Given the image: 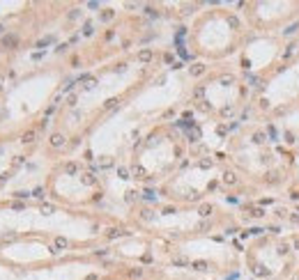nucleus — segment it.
Returning <instances> with one entry per match:
<instances>
[{"label":"nucleus","mask_w":299,"mask_h":280,"mask_svg":"<svg viewBox=\"0 0 299 280\" xmlns=\"http://www.w3.org/2000/svg\"><path fill=\"white\" fill-rule=\"evenodd\" d=\"M2 30H5V28H2V23H0V32H2Z\"/></svg>","instance_id":"47"},{"label":"nucleus","mask_w":299,"mask_h":280,"mask_svg":"<svg viewBox=\"0 0 299 280\" xmlns=\"http://www.w3.org/2000/svg\"><path fill=\"white\" fill-rule=\"evenodd\" d=\"M288 250H290V248H288V246H285V244H281V246H278V253H281V255H285V253H288Z\"/></svg>","instance_id":"40"},{"label":"nucleus","mask_w":299,"mask_h":280,"mask_svg":"<svg viewBox=\"0 0 299 280\" xmlns=\"http://www.w3.org/2000/svg\"><path fill=\"white\" fill-rule=\"evenodd\" d=\"M297 30H299V23H292V26H290L288 30H285V37H288V35H294Z\"/></svg>","instance_id":"26"},{"label":"nucleus","mask_w":299,"mask_h":280,"mask_svg":"<svg viewBox=\"0 0 299 280\" xmlns=\"http://www.w3.org/2000/svg\"><path fill=\"white\" fill-rule=\"evenodd\" d=\"M16 44H19V39H16L14 35H7L5 39H2V46H5V48H14Z\"/></svg>","instance_id":"5"},{"label":"nucleus","mask_w":299,"mask_h":280,"mask_svg":"<svg viewBox=\"0 0 299 280\" xmlns=\"http://www.w3.org/2000/svg\"><path fill=\"white\" fill-rule=\"evenodd\" d=\"M117 177L120 179H129V170L127 168H117Z\"/></svg>","instance_id":"23"},{"label":"nucleus","mask_w":299,"mask_h":280,"mask_svg":"<svg viewBox=\"0 0 299 280\" xmlns=\"http://www.w3.org/2000/svg\"><path fill=\"white\" fill-rule=\"evenodd\" d=\"M53 211H55L53 204H42V213H44V216H48V213H53Z\"/></svg>","instance_id":"21"},{"label":"nucleus","mask_w":299,"mask_h":280,"mask_svg":"<svg viewBox=\"0 0 299 280\" xmlns=\"http://www.w3.org/2000/svg\"><path fill=\"white\" fill-rule=\"evenodd\" d=\"M285 142H294V135L290 131H285Z\"/></svg>","instance_id":"41"},{"label":"nucleus","mask_w":299,"mask_h":280,"mask_svg":"<svg viewBox=\"0 0 299 280\" xmlns=\"http://www.w3.org/2000/svg\"><path fill=\"white\" fill-rule=\"evenodd\" d=\"M223 184H228V186H232V184H237V177L232 175V172H226V175H223Z\"/></svg>","instance_id":"15"},{"label":"nucleus","mask_w":299,"mask_h":280,"mask_svg":"<svg viewBox=\"0 0 299 280\" xmlns=\"http://www.w3.org/2000/svg\"><path fill=\"white\" fill-rule=\"evenodd\" d=\"M251 216H253V218H262V216H265V211H262V209H253V211H251Z\"/></svg>","instance_id":"32"},{"label":"nucleus","mask_w":299,"mask_h":280,"mask_svg":"<svg viewBox=\"0 0 299 280\" xmlns=\"http://www.w3.org/2000/svg\"><path fill=\"white\" fill-rule=\"evenodd\" d=\"M2 83H5V78H2V76H0V87H2Z\"/></svg>","instance_id":"46"},{"label":"nucleus","mask_w":299,"mask_h":280,"mask_svg":"<svg viewBox=\"0 0 299 280\" xmlns=\"http://www.w3.org/2000/svg\"><path fill=\"white\" fill-rule=\"evenodd\" d=\"M228 23H230V28H239V21H237L235 16H230V19H228Z\"/></svg>","instance_id":"34"},{"label":"nucleus","mask_w":299,"mask_h":280,"mask_svg":"<svg viewBox=\"0 0 299 280\" xmlns=\"http://www.w3.org/2000/svg\"><path fill=\"white\" fill-rule=\"evenodd\" d=\"M143 197H145V200H157V193H154V191H145V193H143Z\"/></svg>","instance_id":"28"},{"label":"nucleus","mask_w":299,"mask_h":280,"mask_svg":"<svg viewBox=\"0 0 299 280\" xmlns=\"http://www.w3.org/2000/svg\"><path fill=\"white\" fill-rule=\"evenodd\" d=\"M198 166L203 168V170H207V168H212V161H210V159H203V161H200Z\"/></svg>","instance_id":"29"},{"label":"nucleus","mask_w":299,"mask_h":280,"mask_svg":"<svg viewBox=\"0 0 299 280\" xmlns=\"http://www.w3.org/2000/svg\"><path fill=\"white\" fill-rule=\"evenodd\" d=\"M198 213H200V216H203V218H207V216H210V213H212V204H200Z\"/></svg>","instance_id":"14"},{"label":"nucleus","mask_w":299,"mask_h":280,"mask_svg":"<svg viewBox=\"0 0 299 280\" xmlns=\"http://www.w3.org/2000/svg\"><path fill=\"white\" fill-rule=\"evenodd\" d=\"M28 195H30L28 191H16V193H14V197H21V200H23V197H28Z\"/></svg>","instance_id":"37"},{"label":"nucleus","mask_w":299,"mask_h":280,"mask_svg":"<svg viewBox=\"0 0 299 280\" xmlns=\"http://www.w3.org/2000/svg\"><path fill=\"white\" fill-rule=\"evenodd\" d=\"M32 195H35V197H39V200H42V197H44V188H35V193H32Z\"/></svg>","instance_id":"39"},{"label":"nucleus","mask_w":299,"mask_h":280,"mask_svg":"<svg viewBox=\"0 0 299 280\" xmlns=\"http://www.w3.org/2000/svg\"><path fill=\"white\" fill-rule=\"evenodd\" d=\"M106 234H108L110 239H115V237H120L122 232H120V230H115V227H113V230H108V232H106Z\"/></svg>","instance_id":"30"},{"label":"nucleus","mask_w":299,"mask_h":280,"mask_svg":"<svg viewBox=\"0 0 299 280\" xmlns=\"http://www.w3.org/2000/svg\"><path fill=\"white\" fill-rule=\"evenodd\" d=\"M78 83H83L85 90H95L97 87V78L90 76V73H83V76H78Z\"/></svg>","instance_id":"1"},{"label":"nucleus","mask_w":299,"mask_h":280,"mask_svg":"<svg viewBox=\"0 0 299 280\" xmlns=\"http://www.w3.org/2000/svg\"><path fill=\"white\" fill-rule=\"evenodd\" d=\"M83 35H85V37H90V35H92V23H85V28H83Z\"/></svg>","instance_id":"31"},{"label":"nucleus","mask_w":299,"mask_h":280,"mask_svg":"<svg viewBox=\"0 0 299 280\" xmlns=\"http://www.w3.org/2000/svg\"><path fill=\"white\" fill-rule=\"evenodd\" d=\"M71 87H74V83H71V80H69V83H67V85H64V87H62V92H69V90H71Z\"/></svg>","instance_id":"43"},{"label":"nucleus","mask_w":299,"mask_h":280,"mask_svg":"<svg viewBox=\"0 0 299 280\" xmlns=\"http://www.w3.org/2000/svg\"><path fill=\"white\" fill-rule=\"evenodd\" d=\"M267 131H269V138H276V129H274V126H269Z\"/></svg>","instance_id":"42"},{"label":"nucleus","mask_w":299,"mask_h":280,"mask_svg":"<svg viewBox=\"0 0 299 280\" xmlns=\"http://www.w3.org/2000/svg\"><path fill=\"white\" fill-rule=\"evenodd\" d=\"M48 44H53V37H44V39H39V42H37V48H44V46H48Z\"/></svg>","instance_id":"19"},{"label":"nucleus","mask_w":299,"mask_h":280,"mask_svg":"<svg viewBox=\"0 0 299 280\" xmlns=\"http://www.w3.org/2000/svg\"><path fill=\"white\" fill-rule=\"evenodd\" d=\"M193 97H196V99H203V97H205V87H203V85H198V87L193 90Z\"/></svg>","instance_id":"22"},{"label":"nucleus","mask_w":299,"mask_h":280,"mask_svg":"<svg viewBox=\"0 0 299 280\" xmlns=\"http://www.w3.org/2000/svg\"><path fill=\"white\" fill-rule=\"evenodd\" d=\"M35 140H37V131L35 129H28L26 133L21 135V142H23V145H30V142H35Z\"/></svg>","instance_id":"2"},{"label":"nucleus","mask_w":299,"mask_h":280,"mask_svg":"<svg viewBox=\"0 0 299 280\" xmlns=\"http://www.w3.org/2000/svg\"><path fill=\"white\" fill-rule=\"evenodd\" d=\"M113 16H115V12H113V9H104V12H101V14H99V19H101V21L106 23V21H110Z\"/></svg>","instance_id":"13"},{"label":"nucleus","mask_w":299,"mask_h":280,"mask_svg":"<svg viewBox=\"0 0 299 280\" xmlns=\"http://www.w3.org/2000/svg\"><path fill=\"white\" fill-rule=\"evenodd\" d=\"M64 172H67V175H76V172H78V163H67V166H64Z\"/></svg>","instance_id":"12"},{"label":"nucleus","mask_w":299,"mask_h":280,"mask_svg":"<svg viewBox=\"0 0 299 280\" xmlns=\"http://www.w3.org/2000/svg\"><path fill=\"white\" fill-rule=\"evenodd\" d=\"M198 108L203 110V113H210V110H212V106L207 104V101H200V106H198Z\"/></svg>","instance_id":"27"},{"label":"nucleus","mask_w":299,"mask_h":280,"mask_svg":"<svg viewBox=\"0 0 299 280\" xmlns=\"http://www.w3.org/2000/svg\"><path fill=\"white\" fill-rule=\"evenodd\" d=\"M131 172H134V177H136V179H145V177H147V172H145V168H143V166H134Z\"/></svg>","instance_id":"7"},{"label":"nucleus","mask_w":299,"mask_h":280,"mask_svg":"<svg viewBox=\"0 0 299 280\" xmlns=\"http://www.w3.org/2000/svg\"><path fill=\"white\" fill-rule=\"evenodd\" d=\"M67 104L69 106H76V94H69V97H67Z\"/></svg>","instance_id":"38"},{"label":"nucleus","mask_w":299,"mask_h":280,"mask_svg":"<svg viewBox=\"0 0 299 280\" xmlns=\"http://www.w3.org/2000/svg\"><path fill=\"white\" fill-rule=\"evenodd\" d=\"M207 262H205V259H196V262H191V269H196V271H205L207 269Z\"/></svg>","instance_id":"8"},{"label":"nucleus","mask_w":299,"mask_h":280,"mask_svg":"<svg viewBox=\"0 0 299 280\" xmlns=\"http://www.w3.org/2000/svg\"><path fill=\"white\" fill-rule=\"evenodd\" d=\"M99 166H101V168H104V170H106V168H110V166H113V159H110V156H101Z\"/></svg>","instance_id":"17"},{"label":"nucleus","mask_w":299,"mask_h":280,"mask_svg":"<svg viewBox=\"0 0 299 280\" xmlns=\"http://www.w3.org/2000/svg\"><path fill=\"white\" fill-rule=\"evenodd\" d=\"M232 110H235V108H232V106H226V108L221 110V115H226V117H228V115H232Z\"/></svg>","instance_id":"36"},{"label":"nucleus","mask_w":299,"mask_h":280,"mask_svg":"<svg viewBox=\"0 0 299 280\" xmlns=\"http://www.w3.org/2000/svg\"><path fill=\"white\" fill-rule=\"evenodd\" d=\"M81 182H83L85 186H92V184H97V179H95L92 172H83V175H81Z\"/></svg>","instance_id":"4"},{"label":"nucleus","mask_w":299,"mask_h":280,"mask_svg":"<svg viewBox=\"0 0 299 280\" xmlns=\"http://www.w3.org/2000/svg\"><path fill=\"white\" fill-rule=\"evenodd\" d=\"M117 104H120V101H117V99H108V101H106V104H104V106H106V108H113V106H117Z\"/></svg>","instance_id":"33"},{"label":"nucleus","mask_w":299,"mask_h":280,"mask_svg":"<svg viewBox=\"0 0 299 280\" xmlns=\"http://www.w3.org/2000/svg\"><path fill=\"white\" fill-rule=\"evenodd\" d=\"M256 273H258V275H267V273H269V271H267V266H262V264H258V266H256Z\"/></svg>","instance_id":"24"},{"label":"nucleus","mask_w":299,"mask_h":280,"mask_svg":"<svg viewBox=\"0 0 299 280\" xmlns=\"http://www.w3.org/2000/svg\"><path fill=\"white\" fill-rule=\"evenodd\" d=\"M64 145V135L62 133H53L51 135V147H62Z\"/></svg>","instance_id":"3"},{"label":"nucleus","mask_w":299,"mask_h":280,"mask_svg":"<svg viewBox=\"0 0 299 280\" xmlns=\"http://www.w3.org/2000/svg\"><path fill=\"white\" fill-rule=\"evenodd\" d=\"M253 142H256V145H262V142H265V133H260V131L253 133Z\"/></svg>","instance_id":"20"},{"label":"nucleus","mask_w":299,"mask_h":280,"mask_svg":"<svg viewBox=\"0 0 299 280\" xmlns=\"http://www.w3.org/2000/svg\"><path fill=\"white\" fill-rule=\"evenodd\" d=\"M64 248H67V239L58 237V239H55V253H58V250H64Z\"/></svg>","instance_id":"11"},{"label":"nucleus","mask_w":299,"mask_h":280,"mask_svg":"<svg viewBox=\"0 0 299 280\" xmlns=\"http://www.w3.org/2000/svg\"><path fill=\"white\" fill-rule=\"evenodd\" d=\"M85 280H97V275H88V278H85Z\"/></svg>","instance_id":"45"},{"label":"nucleus","mask_w":299,"mask_h":280,"mask_svg":"<svg viewBox=\"0 0 299 280\" xmlns=\"http://www.w3.org/2000/svg\"><path fill=\"white\" fill-rule=\"evenodd\" d=\"M216 131H219V135H226V133H228V131H230V129H228L226 124H221V126H219V129H216Z\"/></svg>","instance_id":"35"},{"label":"nucleus","mask_w":299,"mask_h":280,"mask_svg":"<svg viewBox=\"0 0 299 280\" xmlns=\"http://www.w3.org/2000/svg\"><path fill=\"white\" fill-rule=\"evenodd\" d=\"M219 83L223 85V87H230V85L235 83V78H232V76H228V73H226V76H221V78H219Z\"/></svg>","instance_id":"10"},{"label":"nucleus","mask_w":299,"mask_h":280,"mask_svg":"<svg viewBox=\"0 0 299 280\" xmlns=\"http://www.w3.org/2000/svg\"><path fill=\"white\" fill-rule=\"evenodd\" d=\"M14 239H16V234L12 232V230H9V232H5V234H2V241H14Z\"/></svg>","instance_id":"25"},{"label":"nucleus","mask_w":299,"mask_h":280,"mask_svg":"<svg viewBox=\"0 0 299 280\" xmlns=\"http://www.w3.org/2000/svg\"><path fill=\"white\" fill-rule=\"evenodd\" d=\"M173 264H175V266H186V264H189V259L184 257V255H177V257L173 259Z\"/></svg>","instance_id":"16"},{"label":"nucleus","mask_w":299,"mask_h":280,"mask_svg":"<svg viewBox=\"0 0 299 280\" xmlns=\"http://www.w3.org/2000/svg\"><path fill=\"white\" fill-rule=\"evenodd\" d=\"M189 138H191V140H200V129H198V126H191Z\"/></svg>","instance_id":"18"},{"label":"nucleus","mask_w":299,"mask_h":280,"mask_svg":"<svg viewBox=\"0 0 299 280\" xmlns=\"http://www.w3.org/2000/svg\"><path fill=\"white\" fill-rule=\"evenodd\" d=\"M152 55H154V53L150 51V48H143V51L138 53V60H141V62H150V60H152Z\"/></svg>","instance_id":"6"},{"label":"nucleus","mask_w":299,"mask_h":280,"mask_svg":"<svg viewBox=\"0 0 299 280\" xmlns=\"http://www.w3.org/2000/svg\"><path fill=\"white\" fill-rule=\"evenodd\" d=\"M189 71H191V76H200V73H205V64H200V62H198V64H193V67H191Z\"/></svg>","instance_id":"9"},{"label":"nucleus","mask_w":299,"mask_h":280,"mask_svg":"<svg viewBox=\"0 0 299 280\" xmlns=\"http://www.w3.org/2000/svg\"><path fill=\"white\" fill-rule=\"evenodd\" d=\"M141 273H143V269H134V271H131V275H134V278H138Z\"/></svg>","instance_id":"44"}]
</instances>
